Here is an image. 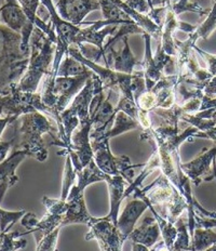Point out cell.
I'll use <instances>...</instances> for the list:
<instances>
[{"instance_id": "bcb514c9", "label": "cell", "mask_w": 216, "mask_h": 251, "mask_svg": "<svg viewBox=\"0 0 216 251\" xmlns=\"http://www.w3.org/2000/svg\"><path fill=\"white\" fill-rule=\"evenodd\" d=\"M132 251H150V249L145 247L143 245L132 243Z\"/></svg>"}, {"instance_id": "ee69618b", "label": "cell", "mask_w": 216, "mask_h": 251, "mask_svg": "<svg viewBox=\"0 0 216 251\" xmlns=\"http://www.w3.org/2000/svg\"><path fill=\"white\" fill-rule=\"evenodd\" d=\"M194 138H201V139H209V140H213L216 142V126L214 128H212L209 131H205V132H198L196 135H194Z\"/></svg>"}, {"instance_id": "ffe728a7", "label": "cell", "mask_w": 216, "mask_h": 251, "mask_svg": "<svg viewBox=\"0 0 216 251\" xmlns=\"http://www.w3.org/2000/svg\"><path fill=\"white\" fill-rule=\"evenodd\" d=\"M67 210L63 219L62 226H70V224H86L88 226L93 218L89 213L86 201H84L83 192L77 190L76 185H73L67 200Z\"/></svg>"}, {"instance_id": "8d00e7d4", "label": "cell", "mask_w": 216, "mask_h": 251, "mask_svg": "<svg viewBox=\"0 0 216 251\" xmlns=\"http://www.w3.org/2000/svg\"><path fill=\"white\" fill-rule=\"evenodd\" d=\"M41 201L44 203L47 213L65 216V212L67 210L66 201H63L61 198H59V200H53V198H49L48 196H44Z\"/></svg>"}, {"instance_id": "7a4b0ae2", "label": "cell", "mask_w": 216, "mask_h": 251, "mask_svg": "<svg viewBox=\"0 0 216 251\" xmlns=\"http://www.w3.org/2000/svg\"><path fill=\"white\" fill-rule=\"evenodd\" d=\"M19 119L20 124L15 128L12 138V150L23 151L27 156L44 163L48 158L49 151L42 137L45 134H50L53 139L52 144L59 146V129L52 125L47 115L40 112L25 114Z\"/></svg>"}, {"instance_id": "c3c4849f", "label": "cell", "mask_w": 216, "mask_h": 251, "mask_svg": "<svg viewBox=\"0 0 216 251\" xmlns=\"http://www.w3.org/2000/svg\"><path fill=\"white\" fill-rule=\"evenodd\" d=\"M204 251H212V249H211V248H209L208 250H204Z\"/></svg>"}, {"instance_id": "2e32d148", "label": "cell", "mask_w": 216, "mask_h": 251, "mask_svg": "<svg viewBox=\"0 0 216 251\" xmlns=\"http://www.w3.org/2000/svg\"><path fill=\"white\" fill-rule=\"evenodd\" d=\"M121 41H122V48L119 51L115 49L114 44L105 43L104 52L106 55L105 66L118 73L129 75H133L138 71H143V63L136 60V57L131 51L129 36H124Z\"/></svg>"}, {"instance_id": "f35d334b", "label": "cell", "mask_w": 216, "mask_h": 251, "mask_svg": "<svg viewBox=\"0 0 216 251\" xmlns=\"http://www.w3.org/2000/svg\"><path fill=\"white\" fill-rule=\"evenodd\" d=\"M125 4L135 12L143 15H148L150 12V6L148 0H125Z\"/></svg>"}, {"instance_id": "4fadbf2b", "label": "cell", "mask_w": 216, "mask_h": 251, "mask_svg": "<svg viewBox=\"0 0 216 251\" xmlns=\"http://www.w3.org/2000/svg\"><path fill=\"white\" fill-rule=\"evenodd\" d=\"M88 226L90 231L84 238L86 240L96 239L101 251H122L126 239L107 216L98 219L92 218Z\"/></svg>"}, {"instance_id": "cb8c5ba5", "label": "cell", "mask_w": 216, "mask_h": 251, "mask_svg": "<svg viewBox=\"0 0 216 251\" xmlns=\"http://www.w3.org/2000/svg\"><path fill=\"white\" fill-rule=\"evenodd\" d=\"M142 36H143L145 41V59L143 62V72L146 82V90H150L165 76V70L157 64L155 57L152 55L151 36L147 33H144Z\"/></svg>"}, {"instance_id": "d6986e66", "label": "cell", "mask_w": 216, "mask_h": 251, "mask_svg": "<svg viewBox=\"0 0 216 251\" xmlns=\"http://www.w3.org/2000/svg\"><path fill=\"white\" fill-rule=\"evenodd\" d=\"M168 11L166 15L165 24L162 26V35L160 40L158 41V45H159L162 50L166 52L168 55L171 56H177V48L175 44V37L174 33L177 30H183L185 33L192 34V31L197 28V26L191 25L188 23L181 22L180 20L177 19V15L172 11V9L167 7Z\"/></svg>"}, {"instance_id": "7dc6e473", "label": "cell", "mask_w": 216, "mask_h": 251, "mask_svg": "<svg viewBox=\"0 0 216 251\" xmlns=\"http://www.w3.org/2000/svg\"><path fill=\"white\" fill-rule=\"evenodd\" d=\"M211 249H212V251H216V245H214L213 247H211Z\"/></svg>"}, {"instance_id": "6da1fadb", "label": "cell", "mask_w": 216, "mask_h": 251, "mask_svg": "<svg viewBox=\"0 0 216 251\" xmlns=\"http://www.w3.org/2000/svg\"><path fill=\"white\" fill-rule=\"evenodd\" d=\"M199 131L189 126L183 131H180L178 126H170L162 124L157 128L151 127L150 129L143 131L141 134V140H146L154 145V153L150 156L149 160L144 166L143 171L136 177V180L126 188L124 196L132 194L134 188L140 187L151 171L159 168L161 174L165 175L168 181L174 185L181 194L185 198L188 203V229L192 237L194 228H196V212L200 213L203 218L216 219V212L209 211L204 209L196 198L192 195L191 180L182 170V161L180 157V146L187 140L194 138Z\"/></svg>"}, {"instance_id": "7402d4cb", "label": "cell", "mask_w": 216, "mask_h": 251, "mask_svg": "<svg viewBox=\"0 0 216 251\" xmlns=\"http://www.w3.org/2000/svg\"><path fill=\"white\" fill-rule=\"evenodd\" d=\"M147 208L148 205L143 200H132L126 203L117 223L119 232L125 239L134 231L136 222Z\"/></svg>"}, {"instance_id": "3957f363", "label": "cell", "mask_w": 216, "mask_h": 251, "mask_svg": "<svg viewBox=\"0 0 216 251\" xmlns=\"http://www.w3.org/2000/svg\"><path fill=\"white\" fill-rule=\"evenodd\" d=\"M56 36H48L35 26L30 37V55L27 70L17 83L21 91L36 93L40 82L49 75L55 57Z\"/></svg>"}, {"instance_id": "f907efd6", "label": "cell", "mask_w": 216, "mask_h": 251, "mask_svg": "<svg viewBox=\"0 0 216 251\" xmlns=\"http://www.w3.org/2000/svg\"><path fill=\"white\" fill-rule=\"evenodd\" d=\"M2 1H3V0H2Z\"/></svg>"}, {"instance_id": "74e56055", "label": "cell", "mask_w": 216, "mask_h": 251, "mask_svg": "<svg viewBox=\"0 0 216 251\" xmlns=\"http://www.w3.org/2000/svg\"><path fill=\"white\" fill-rule=\"evenodd\" d=\"M193 50L202 57L205 63H207V70L209 71L210 74L213 77L216 76V55L208 53V52H205L204 50L200 49L198 46H194Z\"/></svg>"}, {"instance_id": "7c38bea8", "label": "cell", "mask_w": 216, "mask_h": 251, "mask_svg": "<svg viewBox=\"0 0 216 251\" xmlns=\"http://www.w3.org/2000/svg\"><path fill=\"white\" fill-rule=\"evenodd\" d=\"M0 21L8 28L22 36L23 48L30 51V37L35 24L27 18L19 0H3L0 7Z\"/></svg>"}, {"instance_id": "277c9868", "label": "cell", "mask_w": 216, "mask_h": 251, "mask_svg": "<svg viewBox=\"0 0 216 251\" xmlns=\"http://www.w3.org/2000/svg\"><path fill=\"white\" fill-rule=\"evenodd\" d=\"M30 51L23 48L22 36L0 21V96L20 81L27 70Z\"/></svg>"}, {"instance_id": "484cf974", "label": "cell", "mask_w": 216, "mask_h": 251, "mask_svg": "<svg viewBox=\"0 0 216 251\" xmlns=\"http://www.w3.org/2000/svg\"><path fill=\"white\" fill-rule=\"evenodd\" d=\"M136 129L143 131V128L141 127V125L138 120L130 117L129 115H126L123 112H118L115 116L113 126L107 130L106 132H105V134L102 135V137H105L110 140L112 138L117 137V135L131 131V130H136Z\"/></svg>"}, {"instance_id": "44dd1931", "label": "cell", "mask_w": 216, "mask_h": 251, "mask_svg": "<svg viewBox=\"0 0 216 251\" xmlns=\"http://www.w3.org/2000/svg\"><path fill=\"white\" fill-rule=\"evenodd\" d=\"M26 157L27 154L25 151L12 150V153L0 164V205L2 203L7 191L18 183L19 176L15 171Z\"/></svg>"}, {"instance_id": "8fae6325", "label": "cell", "mask_w": 216, "mask_h": 251, "mask_svg": "<svg viewBox=\"0 0 216 251\" xmlns=\"http://www.w3.org/2000/svg\"><path fill=\"white\" fill-rule=\"evenodd\" d=\"M68 55H71L73 59L80 61L82 64H84L92 72L96 73L99 77V79L102 80L105 90H113L115 92H117L120 97L134 99V94L132 90V81L134 74H122V73L116 72L112 69H109V67L101 66L97 64L96 62L87 59V57L81 53V51L77 48H73L72 45L70 47V49H68Z\"/></svg>"}, {"instance_id": "f546056e", "label": "cell", "mask_w": 216, "mask_h": 251, "mask_svg": "<svg viewBox=\"0 0 216 251\" xmlns=\"http://www.w3.org/2000/svg\"><path fill=\"white\" fill-rule=\"evenodd\" d=\"M99 6H101V11L104 15V20L115 21L121 25L135 23L126 15L122 10H121L115 0H98Z\"/></svg>"}, {"instance_id": "4dcf8cb0", "label": "cell", "mask_w": 216, "mask_h": 251, "mask_svg": "<svg viewBox=\"0 0 216 251\" xmlns=\"http://www.w3.org/2000/svg\"><path fill=\"white\" fill-rule=\"evenodd\" d=\"M148 208L152 212V216H154L155 219L157 220L158 224H159L162 240L166 243L168 248L172 250L173 245H174V242L177 236V227L175 226V224L171 223L170 221H168L167 219L162 218L160 214H158L157 211L150 205H148Z\"/></svg>"}, {"instance_id": "7bdbcfd3", "label": "cell", "mask_w": 216, "mask_h": 251, "mask_svg": "<svg viewBox=\"0 0 216 251\" xmlns=\"http://www.w3.org/2000/svg\"><path fill=\"white\" fill-rule=\"evenodd\" d=\"M18 119L19 118H17V117H2V118H0V138H1L4 129H6L9 125H11V124L17 122Z\"/></svg>"}, {"instance_id": "9a60e30c", "label": "cell", "mask_w": 216, "mask_h": 251, "mask_svg": "<svg viewBox=\"0 0 216 251\" xmlns=\"http://www.w3.org/2000/svg\"><path fill=\"white\" fill-rule=\"evenodd\" d=\"M182 170L196 186L202 181L216 180V145L203 149L196 158L188 163H182Z\"/></svg>"}, {"instance_id": "ba28073f", "label": "cell", "mask_w": 216, "mask_h": 251, "mask_svg": "<svg viewBox=\"0 0 216 251\" xmlns=\"http://www.w3.org/2000/svg\"><path fill=\"white\" fill-rule=\"evenodd\" d=\"M93 160L105 175L121 176L131 185L133 183L134 168L145 166L143 164L132 165L128 156H115L109 146V139L99 137L91 140Z\"/></svg>"}, {"instance_id": "8992f818", "label": "cell", "mask_w": 216, "mask_h": 251, "mask_svg": "<svg viewBox=\"0 0 216 251\" xmlns=\"http://www.w3.org/2000/svg\"><path fill=\"white\" fill-rule=\"evenodd\" d=\"M93 75L94 72L92 71L73 77L57 76L55 79L50 75H47L42 80L44 86L40 93L42 102L49 109L50 117L54 119L59 130L61 128V113L70 106L75 97Z\"/></svg>"}, {"instance_id": "1f68e13d", "label": "cell", "mask_w": 216, "mask_h": 251, "mask_svg": "<svg viewBox=\"0 0 216 251\" xmlns=\"http://www.w3.org/2000/svg\"><path fill=\"white\" fill-rule=\"evenodd\" d=\"M91 70L87 67L80 61L73 59L71 55L66 54L64 59L62 60L59 72H57V76L61 77H73L79 76L86 73L90 72Z\"/></svg>"}, {"instance_id": "681fc988", "label": "cell", "mask_w": 216, "mask_h": 251, "mask_svg": "<svg viewBox=\"0 0 216 251\" xmlns=\"http://www.w3.org/2000/svg\"><path fill=\"white\" fill-rule=\"evenodd\" d=\"M214 2H215V3H216V0H214Z\"/></svg>"}, {"instance_id": "e0dca14e", "label": "cell", "mask_w": 216, "mask_h": 251, "mask_svg": "<svg viewBox=\"0 0 216 251\" xmlns=\"http://www.w3.org/2000/svg\"><path fill=\"white\" fill-rule=\"evenodd\" d=\"M216 28V3H213V8L211 9L210 13L207 15V19L203 23L197 26L192 34H189V37L185 41L175 40L177 48V74L182 71L184 65L186 64L189 56L192 53L193 47L197 46V41L199 39H208L209 36L213 33Z\"/></svg>"}, {"instance_id": "30bf717a", "label": "cell", "mask_w": 216, "mask_h": 251, "mask_svg": "<svg viewBox=\"0 0 216 251\" xmlns=\"http://www.w3.org/2000/svg\"><path fill=\"white\" fill-rule=\"evenodd\" d=\"M40 112L50 117L49 109L42 102L41 94L36 92H24L17 88V83L6 94L0 96V118L17 117L25 114Z\"/></svg>"}, {"instance_id": "83f0119b", "label": "cell", "mask_w": 216, "mask_h": 251, "mask_svg": "<svg viewBox=\"0 0 216 251\" xmlns=\"http://www.w3.org/2000/svg\"><path fill=\"white\" fill-rule=\"evenodd\" d=\"M106 176L107 175H105L104 172L96 166V161L92 159L91 163L87 167H84L82 170L77 172V177H78V184L76 185L77 190L83 192L89 185L93 184V183L105 181L106 180Z\"/></svg>"}, {"instance_id": "5b68a950", "label": "cell", "mask_w": 216, "mask_h": 251, "mask_svg": "<svg viewBox=\"0 0 216 251\" xmlns=\"http://www.w3.org/2000/svg\"><path fill=\"white\" fill-rule=\"evenodd\" d=\"M133 194L134 197L143 200L147 205L154 208L158 214L173 224H175L183 212L188 211L189 208L180 191L162 174L144 188H134Z\"/></svg>"}, {"instance_id": "d590c367", "label": "cell", "mask_w": 216, "mask_h": 251, "mask_svg": "<svg viewBox=\"0 0 216 251\" xmlns=\"http://www.w3.org/2000/svg\"><path fill=\"white\" fill-rule=\"evenodd\" d=\"M26 211L24 209L17 211H7L0 207V232L7 233L17 223L20 219L24 217Z\"/></svg>"}, {"instance_id": "ac0fdd59", "label": "cell", "mask_w": 216, "mask_h": 251, "mask_svg": "<svg viewBox=\"0 0 216 251\" xmlns=\"http://www.w3.org/2000/svg\"><path fill=\"white\" fill-rule=\"evenodd\" d=\"M55 6L63 19L77 26L82 25L89 13L101 10L98 0H59Z\"/></svg>"}, {"instance_id": "d6a6232c", "label": "cell", "mask_w": 216, "mask_h": 251, "mask_svg": "<svg viewBox=\"0 0 216 251\" xmlns=\"http://www.w3.org/2000/svg\"><path fill=\"white\" fill-rule=\"evenodd\" d=\"M177 227V236L173 245L172 251H191L192 236L188 229V224L185 221V218L181 217L175 223Z\"/></svg>"}, {"instance_id": "e575fe53", "label": "cell", "mask_w": 216, "mask_h": 251, "mask_svg": "<svg viewBox=\"0 0 216 251\" xmlns=\"http://www.w3.org/2000/svg\"><path fill=\"white\" fill-rule=\"evenodd\" d=\"M61 228L62 227L56 228L55 231L49 234H41L40 232H35L34 234L37 242L36 251H55L57 238H59Z\"/></svg>"}, {"instance_id": "52a82bcc", "label": "cell", "mask_w": 216, "mask_h": 251, "mask_svg": "<svg viewBox=\"0 0 216 251\" xmlns=\"http://www.w3.org/2000/svg\"><path fill=\"white\" fill-rule=\"evenodd\" d=\"M92 77L89 79L81 91L73 99L64 112L61 113V128L59 130V146L63 151L72 149L71 140L73 131L82 123L89 122L90 118V104L93 98Z\"/></svg>"}, {"instance_id": "ab89813d", "label": "cell", "mask_w": 216, "mask_h": 251, "mask_svg": "<svg viewBox=\"0 0 216 251\" xmlns=\"http://www.w3.org/2000/svg\"><path fill=\"white\" fill-rule=\"evenodd\" d=\"M13 149L12 139L9 141H0V164L9 156L10 151Z\"/></svg>"}, {"instance_id": "b9f144b4", "label": "cell", "mask_w": 216, "mask_h": 251, "mask_svg": "<svg viewBox=\"0 0 216 251\" xmlns=\"http://www.w3.org/2000/svg\"><path fill=\"white\" fill-rule=\"evenodd\" d=\"M203 93L205 96L214 98L216 97V76L212 77L211 79L208 81L207 85H205L203 89Z\"/></svg>"}, {"instance_id": "f6af8a7d", "label": "cell", "mask_w": 216, "mask_h": 251, "mask_svg": "<svg viewBox=\"0 0 216 251\" xmlns=\"http://www.w3.org/2000/svg\"><path fill=\"white\" fill-rule=\"evenodd\" d=\"M150 251H172L171 249H168V246L166 245V243L163 242L162 240V238L159 240V242H158L154 247H152L151 249H150Z\"/></svg>"}, {"instance_id": "5bb4252c", "label": "cell", "mask_w": 216, "mask_h": 251, "mask_svg": "<svg viewBox=\"0 0 216 251\" xmlns=\"http://www.w3.org/2000/svg\"><path fill=\"white\" fill-rule=\"evenodd\" d=\"M82 24L87 25L86 27H81L77 34L73 45H91L94 46L101 53L102 59L106 63V55L104 52V45L107 37L113 36L118 30L121 25L118 22L109 20L96 21V22H83Z\"/></svg>"}, {"instance_id": "60d3db41", "label": "cell", "mask_w": 216, "mask_h": 251, "mask_svg": "<svg viewBox=\"0 0 216 251\" xmlns=\"http://www.w3.org/2000/svg\"><path fill=\"white\" fill-rule=\"evenodd\" d=\"M196 220V227H209V228H213L216 227V219H207L203 217H198L196 216L194 218Z\"/></svg>"}, {"instance_id": "9c48e42d", "label": "cell", "mask_w": 216, "mask_h": 251, "mask_svg": "<svg viewBox=\"0 0 216 251\" xmlns=\"http://www.w3.org/2000/svg\"><path fill=\"white\" fill-rule=\"evenodd\" d=\"M41 4L48 11L50 19L49 22L54 27L57 37L55 57L53 65H52V71L50 73V76L52 78H56L61 62L64 59V56L68 54V49H70L72 45H73V40H75L81 26L73 25L63 19L59 11H57L56 6L53 3V0H41Z\"/></svg>"}, {"instance_id": "836d02e7", "label": "cell", "mask_w": 216, "mask_h": 251, "mask_svg": "<svg viewBox=\"0 0 216 251\" xmlns=\"http://www.w3.org/2000/svg\"><path fill=\"white\" fill-rule=\"evenodd\" d=\"M66 160L64 166V172H63V181H62V192H61V200L66 201L68 195H70L72 187L73 186V182L77 177V171L72 165L71 156L66 154Z\"/></svg>"}, {"instance_id": "f1b7e54d", "label": "cell", "mask_w": 216, "mask_h": 251, "mask_svg": "<svg viewBox=\"0 0 216 251\" xmlns=\"http://www.w3.org/2000/svg\"><path fill=\"white\" fill-rule=\"evenodd\" d=\"M216 245V233L213 228L200 227L194 228L192 237L191 251H204Z\"/></svg>"}, {"instance_id": "603a6c76", "label": "cell", "mask_w": 216, "mask_h": 251, "mask_svg": "<svg viewBox=\"0 0 216 251\" xmlns=\"http://www.w3.org/2000/svg\"><path fill=\"white\" fill-rule=\"evenodd\" d=\"M161 237V231L155 217H146L139 227L134 228L128 239L132 243L143 245L151 249L159 242Z\"/></svg>"}, {"instance_id": "d4e9b609", "label": "cell", "mask_w": 216, "mask_h": 251, "mask_svg": "<svg viewBox=\"0 0 216 251\" xmlns=\"http://www.w3.org/2000/svg\"><path fill=\"white\" fill-rule=\"evenodd\" d=\"M105 182L107 183L109 198H110V210L107 217L112 220V222L117 226L118 223V212L120 209L121 201L124 200L125 184L126 181L121 176H108Z\"/></svg>"}, {"instance_id": "4316f807", "label": "cell", "mask_w": 216, "mask_h": 251, "mask_svg": "<svg viewBox=\"0 0 216 251\" xmlns=\"http://www.w3.org/2000/svg\"><path fill=\"white\" fill-rule=\"evenodd\" d=\"M21 6H22L24 12L27 18L35 24V26L42 29L48 36H56L55 29L52 24L47 23L44 20L38 17V10L40 7L41 0H19ZM57 38V37H56Z\"/></svg>"}]
</instances>
